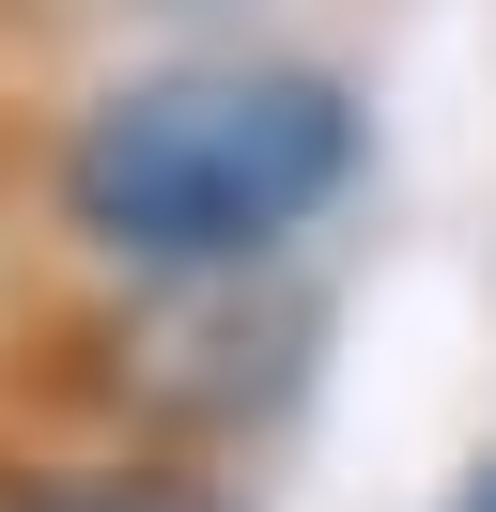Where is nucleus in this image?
Here are the masks:
<instances>
[{
    "label": "nucleus",
    "instance_id": "nucleus-1",
    "mask_svg": "<svg viewBox=\"0 0 496 512\" xmlns=\"http://www.w3.org/2000/svg\"><path fill=\"white\" fill-rule=\"evenodd\" d=\"M372 156V109L341 63L295 47H186L140 63L109 94L62 109L47 140V218L109 264L124 295H186V280H264L295 233L341 218Z\"/></svg>",
    "mask_w": 496,
    "mask_h": 512
},
{
    "label": "nucleus",
    "instance_id": "nucleus-2",
    "mask_svg": "<svg viewBox=\"0 0 496 512\" xmlns=\"http://www.w3.org/2000/svg\"><path fill=\"white\" fill-rule=\"evenodd\" d=\"M0 512H248L202 450H93V466H0Z\"/></svg>",
    "mask_w": 496,
    "mask_h": 512
},
{
    "label": "nucleus",
    "instance_id": "nucleus-3",
    "mask_svg": "<svg viewBox=\"0 0 496 512\" xmlns=\"http://www.w3.org/2000/svg\"><path fill=\"white\" fill-rule=\"evenodd\" d=\"M450 512H496V450H481V466H465V497H450Z\"/></svg>",
    "mask_w": 496,
    "mask_h": 512
}]
</instances>
